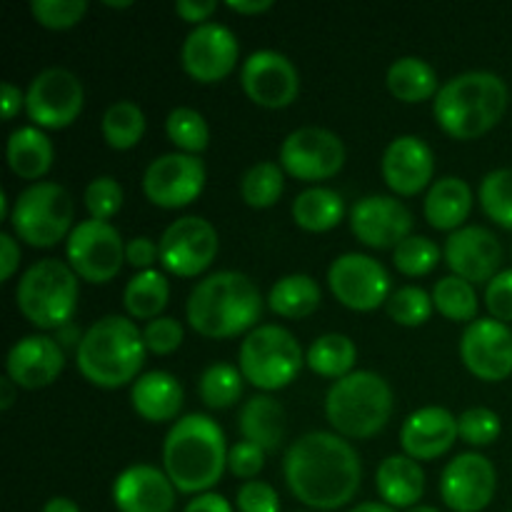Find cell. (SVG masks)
Returning a JSON list of instances; mask_svg holds the SVG:
<instances>
[{"mask_svg": "<svg viewBox=\"0 0 512 512\" xmlns=\"http://www.w3.org/2000/svg\"><path fill=\"white\" fill-rule=\"evenodd\" d=\"M283 473L300 503L313 510H338L358 493L363 465L358 450L343 435L313 430L290 445Z\"/></svg>", "mask_w": 512, "mask_h": 512, "instance_id": "1", "label": "cell"}, {"mask_svg": "<svg viewBox=\"0 0 512 512\" xmlns=\"http://www.w3.org/2000/svg\"><path fill=\"white\" fill-rule=\"evenodd\" d=\"M225 465V433L210 415H185L165 435L163 470L180 493L203 495L223 478Z\"/></svg>", "mask_w": 512, "mask_h": 512, "instance_id": "2", "label": "cell"}, {"mask_svg": "<svg viewBox=\"0 0 512 512\" xmlns=\"http://www.w3.org/2000/svg\"><path fill=\"white\" fill-rule=\"evenodd\" d=\"M185 313L195 333L205 338H233L258 323L263 298L248 275L220 270L195 285L185 303Z\"/></svg>", "mask_w": 512, "mask_h": 512, "instance_id": "3", "label": "cell"}, {"mask_svg": "<svg viewBox=\"0 0 512 512\" xmlns=\"http://www.w3.org/2000/svg\"><path fill=\"white\" fill-rule=\"evenodd\" d=\"M145 340L133 320L105 315L90 325L75 350L80 375L98 388H123L145 363Z\"/></svg>", "mask_w": 512, "mask_h": 512, "instance_id": "4", "label": "cell"}, {"mask_svg": "<svg viewBox=\"0 0 512 512\" xmlns=\"http://www.w3.org/2000/svg\"><path fill=\"white\" fill-rule=\"evenodd\" d=\"M508 108V85L488 70H468L450 78L433 100L440 128L458 140L488 133Z\"/></svg>", "mask_w": 512, "mask_h": 512, "instance_id": "5", "label": "cell"}, {"mask_svg": "<svg viewBox=\"0 0 512 512\" xmlns=\"http://www.w3.org/2000/svg\"><path fill=\"white\" fill-rule=\"evenodd\" d=\"M325 415L343 438H373L393 415V390L383 375L355 370L328 390Z\"/></svg>", "mask_w": 512, "mask_h": 512, "instance_id": "6", "label": "cell"}, {"mask_svg": "<svg viewBox=\"0 0 512 512\" xmlns=\"http://www.w3.org/2000/svg\"><path fill=\"white\" fill-rule=\"evenodd\" d=\"M78 275L68 263L45 258L30 265L18 280L15 300L35 328L60 330L78 308Z\"/></svg>", "mask_w": 512, "mask_h": 512, "instance_id": "7", "label": "cell"}, {"mask_svg": "<svg viewBox=\"0 0 512 512\" xmlns=\"http://www.w3.org/2000/svg\"><path fill=\"white\" fill-rule=\"evenodd\" d=\"M240 373L260 390H280L295 380L305 355L295 335L283 325H258L240 345Z\"/></svg>", "mask_w": 512, "mask_h": 512, "instance_id": "8", "label": "cell"}, {"mask_svg": "<svg viewBox=\"0 0 512 512\" xmlns=\"http://www.w3.org/2000/svg\"><path fill=\"white\" fill-rule=\"evenodd\" d=\"M73 215L75 205L68 190L58 183L40 180L18 193L10 225L13 233L33 248H53L75 228Z\"/></svg>", "mask_w": 512, "mask_h": 512, "instance_id": "9", "label": "cell"}, {"mask_svg": "<svg viewBox=\"0 0 512 512\" xmlns=\"http://www.w3.org/2000/svg\"><path fill=\"white\" fill-rule=\"evenodd\" d=\"M68 265L88 283H110L125 260V243L118 230L103 220H83L75 225L65 243Z\"/></svg>", "mask_w": 512, "mask_h": 512, "instance_id": "10", "label": "cell"}, {"mask_svg": "<svg viewBox=\"0 0 512 512\" xmlns=\"http://www.w3.org/2000/svg\"><path fill=\"white\" fill-rule=\"evenodd\" d=\"M85 103L83 83L68 68H45L30 80L25 110L38 128H68Z\"/></svg>", "mask_w": 512, "mask_h": 512, "instance_id": "11", "label": "cell"}, {"mask_svg": "<svg viewBox=\"0 0 512 512\" xmlns=\"http://www.w3.org/2000/svg\"><path fill=\"white\" fill-rule=\"evenodd\" d=\"M218 230L200 215H185L173 220L160 235V263L168 273L180 278H195L218 255Z\"/></svg>", "mask_w": 512, "mask_h": 512, "instance_id": "12", "label": "cell"}, {"mask_svg": "<svg viewBox=\"0 0 512 512\" xmlns=\"http://www.w3.org/2000/svg\"><path fill=\"white\" fill-rule=\"evenodd\" d=\"M345 165V145L328 128H298L280 145V168L298 180H325Z\"/></svg>", "mask_w": 512, "mask_h": 512, "instance_id": "13", "label": "cell"}, {"mask_svg": "<svg viewBox=\"0 0 512 512\" xmlns=\"http://www.w3.org/2000/svg\"><path fill=\"white\" fill-rule=\"evenodd\" d=\"M328 283L335 298L350 310H375L390 298V275L380 260L363 253H345L333 260Z\"/></svg>", "mask_w": 512, "mask_h": 512, "instance_id": "14", "label": "cell"}, {"mask_svg": "<svg viewBox=\"0 0 512 512\" xmlns=\"http://www.w3.org/2000/svg\"><path fill=\"white\" fill-rule=\"evenodd\" d=\"M205 188V165L198 155L165 153L145 168L143 193L160 208L190 205Z\"/></svg>", "mask_w": 512, "mask_h": 512, "instance_id": "15", "label": "cell"}, {"mask_svg": "<svg viewBox=\"0 0 512 512\" xmlns=\"http://www.w3.org/2000/svg\"><path fill=\"white\" fill-rule=\"evenodd\" d=\"M460 358L475 378L500 383L512 373V330L495 318H480L460 338Z\"/></svg>", "mask_w": 512, "mask_h": 512, "instance_id": "16", "label": "cell"}, {"mask_svg": "<svg viewBox=\"0 0 512 512\" xmlns=\"http://www.w3.org/2000/svg\"><path fill=\"white\" fill-rule=\"evenodd\" d=\"M498 488L495 465L480 453H460L440 475L443 503L455 512H480L493 503Z\"/></svg>", "mask_w": 512, "mask_h": 512, "instance_id": "17", "label": "cell"}, {"mask_svg": "<svg viewBox=\"0 0 512 512\" xmlns=\"http://www.w3.org/2000/svg\"><path fill=\"white\" fill-rule=\"evenodd\" d=\"M245 95L263 108H285L298 98L300 75L278 50H255L240 68Z\"/></svg>", "mask_w": 512, "mask_h": 512, "instance_id": "18", "label": "cell"}, {"mask_svg": "<svg viewBox=\"0 0 512 512\" xmlns=\"http://www.w3.org/2000/svg\"><path fill=\"white\" fill-rule=\"evenodd\" d=\"M180 63L190 78L200 83H215L238 63V38L233 30L220 23L195 25L183 40Z\"/></svg>", "mask_w": 512, "mask_h": 512, "instance_id": "19", "label": "cell"}, {"mask_svg": "<svg viewBox=\"0 0 512 512\" xmlns=\"http://www.w3.org/2000/svg\"><path fill=\"white\" fill-rule=\"evenodd\" d=\"M350 228L370 248H398L413 230V213L390 195L360 198L350 210Z\"/></svg>", "mask_w": 512, "mask_h": 512, "instance_id": "20", "label": "cell"}, {"mask_svg": "<svg viewBox=\"0 0 512 512\" xmlns=\"http://www.w3.org/2000/svg\"><path fill=\"white\" fill-rule=\"evenodd\" d=\"M445 260L458 278L468 283H490L500 273L503 245L483 225H463L445 240Z\"/></svg>", "mask_w": 512, "mask_h": 512, "instance_id": "21", "label": "cell"}, {"mask_svg": "<svg viewBox=\"0 0 512 512\" xmlns=\"http://www.w3.org/2000/svg\"><path fill=\"white\" fill-rule=\"evenodd\" d=\"M65 368V353L50 335H25L5 358V370L15 385L25 390L48 388Z\"/></svg>", "mask_w": 512, "mask_h": 512, "instance_id": "22", "label": "cell"}, {"mask_svg": "<svg viewBox=\"0 0 512 512\" xmlns=\"http://www.w3.org/2000/svg\"><path fill=\"white\" fill-rule=\"evenodd\" d=\"M113 503L120 512H170L175 508V485L155 465H130L115 478Z\"/></svg>", "mask_w": 512, "mask_h": 512, "instance_id": "23", "label": "cell"}, {"mask_svg": "<svg viewBox=\"0 0 512 512\" xmlns=\"http://www.w3.org/2000/svg\"><path fill=\"white\" fill-rule=\"evenodd\" d=\"M380 170L390 190L398 195H415L433 180V150L418 135H400L385 148Z\"/></svg>", "mask_w": 512, "mask_h": 512, "instance_id": "24", "label": "cell"}, {"mask_svg": "<svg viewBox=\"0 0 512 512\" xmlns=\"http://www.w3.org/2000/svg\"><path fill=\"white\" fill-rule=\"evenodd\" d=\"M458 418L450 410L428 405L415 410L400 428V445L413 460H435L458 440Z\"/></svg>", "mask_w": 512, "mask_h": 512, "instance_id": "25", "label": "cell"}, {"mask_svg": "<svg viewBox=\"0 0 512 512\" xmlns=\"http://www.w3.org/2000/svg\"><path fill=\"white\" fill-rule=\"evenodd\" d=\"M130 403L148 423H168L183 408V385L165 370H153L135 380Z\"/></svg>", "mask_w": 512, "mask_h": 512, "instance_id": "26", "label": "cell"}, {"mask_svg": "<svg viewBox=\"0 0 512 512\" xmlns=\"http://www.w3.org/2000/svg\"><path fill=\"white\" fill-rule=\"evenodd\" d=\"M375 488L390 508H415L425 493V473L410 455H390L375 473Z\"/></svg>", "mask_w": 512, "mask_h": 512, "instance_id": "27", "label": "cell"}, {"mask_svg": "<svg viewBox=\"0 0 512 512\" xmlns=\"http://www.w3.org/2000/svg\"><path fill=\"white\" fill-rule=\"evenodd\" d=\"M473 208V190L463 178L445 175L425 195V220L438 230H460Z\"/></svg>", "mask_w": 512, "mask_h": 512, "instance_id": "28", "label": "cell"}, {"mask_svg": "<svg viewBox=\"0 0 512 512\" xmlns=\"http://www.w3.org/2000/svg\"><path fill=\"white\" fill-rule=\"evenodd\" d=\"M238 428L248 443L265 453L278 450L285 440V408L268 393H258L245 400L238 415Z\"/></svg>", "mask_w": 512, "mask_h": 512, "instance_id": "29", "label": "cell"}, {"mask_svg": "<svg viewBox=\"0 0 512 512\" xmlns=\"http://www.w3.org/2000/svg\"><path fill=\"white\" fill-rule=\"evenodd\" d=\"M5 158L18 178L38 180L53 165V143L38 125H25L10 133Z\"/></svg>", "mask_w": 512, "mask_h": 512, "instance_id": "30", "label": "cell"}, {"mask_svg": "<svg viewBox=\"0 0 512 512\" xmlns=\"http://www.w3.org/2000/svg\"><path fill=\"white\" fill-rule=\"evenodd\" d=\"M388 88L403 103H420L438 95V75L433 65L415 55H403L388 68Z\"/></svg>", "mask_w": 512, "mask_h": 512, "instance_id": "31", "label": "cell"}, {"mask_svg": "<svg viewBox=\"0 0 512 512\" xmlns=\"http://www.w3.org/2000/svg\"><path fill=\"white\" fill-rule=\"evenodd\" d=\"M343 213L345 203L340 193L323 188V185L303 190L293 200V220L310 233H323V230L335 228L343 220Z\"/></svg>", "mask_w": 512, "mask_h": 512, "instance_id": "32", "label": "cell"}, {"mask_svg": "<svg viewBox=\"0 0 512 512\" xmlns=\"http://www.w3.org/2000/svg\"><path fill=\"white\" fill-rule=\"evenodd\" d=\"M320 300H323L320 285L305 273L285 275L270 288L268 295L273 313L283 315V318H308L318 310Z\"/></svg>", "mask_w": 512, "mask_h": 512, "instance_id": "33", "label": "cell"}, {"mask_svg": "<svg viewBox=\"0 0 512 512\" xmlns=\"http://www.w3.org/2000/svg\"><path fill=\"white\" fill-rule=\"evenodd\" d=\"M170 285L160 270H140L128 280L123 290V305L133 318L155 320L168 305Z\"/></svg>", "mask_w": 512, "mask_h": 512, "instance_id": "34", "label": "cell"}, {"mask_svg": "<svg viewBox=\"0 0 512 512\" xmlns=\"http://www.w3.org/2000/svg\"><path fill=\"white\" fill-rule=\"evenodd\" d=\"M355 358H358V348H355L353 340L343 333L320 335V338L313 340L308 353H305V363L310 365L313 373L335 380L353 373Z\"/></svg>", "mask_w": 512, "mask_h": 512, "instance_id": "35", "label": "cell"}, {"mask_svg": "<svg viewBox=\"0 0 512 512\" xmlns=\"http://www.w3.org/2000/svg\"><path fill=\"white\" fill-rule=\"evenodd\" d=\"M100 128H103V138L108 140L110 148L128 150L143 138L145 113L133 100H118L105 110Z\"/></svg>", "mask_w": 512, "mask_h": 512, "instance_id": "36", "label": "cell"}, {"mask_svg": "<svg viewBox=\"0 0 512 512\" xmlns=\"http://www.w3.org/2000/svg\"><path fill=\"white\" fill-rule=\"evenodd\" d=\"M433 305L453 323H473L478 315V293L473 283L458 278V275H445L433 288Z\"/></svg>", "mask_w": 512, "mask_h": 512, "instance_id": "37", "label": "cell"}, {"mask_svg": "<svg viewBox=\"0 0 512 512\" xmlns=\"http://www.w3.org/2000/svg\"><path fill=\"white\" fill-rule=\"evenodd\" d=\"M243 373L230 363H213L198 380V393L208 408H230L243 395Z\"/></svg>", "mask_w": 512, "mask_h": 512, "instance_id": "38", "label": "cell"}, {"mask_svg": "<svg viewBox=\"0 0 512 512\" xmlns=\"http://www.w3.org/2000/svg\"><path fill=\"white\" fill-rule=\"evenodd\" d=\"M285 188V175L278 163H255L253 168L245 170L243 180H240V195L250 208H270L280 200Z\"/></svg>", "mask_w": 512, "mask_h": 512, "instance_id": "39", "label": "cell"}, {"mask_svg": "<svg viewBox=\"0 0 512 512\" xmlns=\"http://www.w3.org/2000/svg\"><path fill=\"white\" fill-rule=\"evenodd\" d=\"M165 133L180 153L188 155L203 153L210 143V128L205 118L198 110L185 108V105L170 110L168 118H165Z\"/></svg>", "mask_w": 512, "mask_h": 512, "instance_id": "40", "label": "cell"}, {"mask_svg": "<svg viewBox=\"0 0 512 512\" xmlns=\"http://www.w3.org/2000/svg\"><path fill=\"white\" fill-rule=\"evenodd\" d=\"M480 205L500 228L512 230V168L490 170L480 183Z\"/></svg>", "mask_w": 512, "mask_h": 512, "instance_id": "41", "label": "cell"}, {"mask_svg": "<svg viewBox=\"0 0 512 512\" xmlns=\"http://www.w3.org/2000/svg\"><path fill=\"white\" fill-rule=\"evenodd\" d=\"M388 308V315L398 325H408V328H415V325H423L425 320L433 315V295L425 293L418 285H405V288L395 290L393 295L385 303Z\"/></svg>", "mask_w": 512, "mask_h": 512, "instance_id": "42", "label": "cell"}, {"mask_svg": "<svg viewBox=\"0 0 512 512\" xmlns=\"http://www.w3.org/2000/svg\"><path fill=\"white\" fill-rule=\"evenodd\" d=\"M393 260L400 273L415 278V275L430 273L440 263V248L425 235H410L395 248Z\"/></svg>", "mask_w": 512, "mask_h": 512, "instance_id": "43", "label": "cell"}, {"mask_svg": "<svg viewBox=\"0 0 512 512\" xmlns=\"http://www.w3.org/2000/svg\"><path fill=\"white\" fill-rule=\"evenodd\" d=\"M85 210L90 213L93 220H103L108 223L120 208H123V188L115 178L110 175H100V178L90 180L88 188L83 193Z\"/></svg>", "mask_w": 512, "mask_h": 512, "instance_id": "44", "label": "cell"}, {"mask_svg": "<svg viewBox=\"0 0 512 512\" xmlns=\"http://www.w3.org/2000/svg\"><path fill=\"white\" fill-rule=\"evenodd\" d=\"M30 13L45 28L65 30L83 20V15L88 13V3L85 0H33Z\"/></svg>", "mask_w": 512, "mask_h": 512, "instance_id": "45", "label": "cell"}, {"mask_svg": "<svg viewBox=\"0 0 512 512\" xmlns=\"http://www.w3.org/2000/svg\"><path fill=\"white\" fill-rule=\"evenodd\" d=\"M458 430L465 443L483 448V445H490L498 440L503 425H500V418L495 410L470 408L458 418Z\"/></svg>", "mask_w": 512, "mask_h": 512, "instance_id": "46", "label": "cell"}, {"mask_svg": "<svg viewBox=\"0 0 512 512\" xmlns=\"http://www.w3.org/2000/svg\"><path fill=\"white\" fill-rule=\"evenodd\" d=\"M183 335V325L175 318H168V315H160V318L150 320L143 328L145 348L155 355H168L173 350H178L180 343H183Z\"/></svg>", "mask_w": 512, "mask_h": 512, "instance_id": "47", "label": "cell"}, {"mask_svg": "<svg viewBox=\"0 0 512 512\" xmlns=\"http://www.w3.org/2000/svg\"><path fill=\"white\" fill-rule=\"evenodd\" d=\"M240 512H280V498L273 485L263 480H245L238 490Z\"/></svg>", "mask_w": 512, "mask_h": 512, "instance_id": "48", "label": "cell"}, {"mask_svg": "<svg viewBox=\"0 0 512 512\" xmlns=\"http://www.w3.org/2000/svg\"><path fill=\"white\" fill-rule=\"evenodd\" d=\"M485 305L500 323H512V268L500 270L485 290Z\"/></svg>", "mask_w": 512, "mask_h": 512, "instance_id": "49", "label": "cell"}, {"mask_svg": "<svg viewBox=\"0 0 512 512\" xmlns=\"http://www.w3.org/2000/svg\"><path fill=\"white\" fill-rule=\"evenodd\" d=\"M263 465H265V450L258 448V445L248 443V440L235 443L233 448L228 450V468L233 470V475H238V478L253 480L255 475L263 470Z\"/></svg>", "mask_w": 512, "mask_h": 512, "instance_id": "50", "label": "cell"}, {"mask_svg": "<svg viewBox=\"0 0 512 512\" xmlns=\"http://www.w3.org/2000/svg\"><path fill=\"white\" fill-rule=\"evenodd\" d=\"M160 258V245L148 235H138V238L125 243V260L133 265L135 270H153V263Z\"/></svg>", "mask_w": 512, "mask_h": 512, "instance_id": "51", "label": "cell"}, {"mask_svg": "<svg viewBox=\"0 0 512 512\" xmlns=\"http://www.w3.org/2000/svg\"><path fill=\"white\" fill-rule=\"evenodd\" d=\"M215 8H218L215 0H178V3H175V13H178L180 18L198 25H203V20H208L210 15L215 13Z\"/></svg>", "mask_w": 512, "mask_h": 512, "instance_id": "52", "label": "cell"}, {"mask_svg": "<svg viewBox=\"0 0 512 512\" xmlns=\"http://www.w3.org/2000/svg\"><path fill=\"white\" fill-rule=\"evenodd\" d=\"M20 265V245L10 233H0V278L10 280Z\"/></svg>", "mask_w": 512, "mask_h": 512, "instance_id": "53", "label": "cell"}, {"mask_svg": "<svg viewBox=\"0 0 512 512\" xmlns=\"http://www.w3.org/2000/svg\"><path fill=\"white\" fill-rule=\"evenodd\" d=\"M0 105H3V118L13 120L15 115H18V110L25 105V93L18 85L5 80V83L0 85Z\"/></svg>", "mask_w": 512, "mask_h": 512, "instance_id": "54", "label": "cell"}, {"mask_svg": "<svg viewBox=\"0 0 512 512\" xmlns=\"http://www.w3.org/2000/svg\"><path fill=\"white\" fill-rule=\"evenodd\" d=\"M183 512H233L228 500L218 493H203L195 495L188 505H185Z\"/></svg>", "mask_w": 512, "mask_h": 512, "instance_id": "55", "label": "cell"}, {"mask_svg": "<svg viewBox=\"0 0 512 512\" xmlns=\"http://www.w3.org/2000/svg\"><path fill=\"white\" fill-rule=\"evenodd\" d=\"M228 8L243 15H258L273 8V0H230Z\"/></svg>", "mask_w": 512, "mask_h": 512, "instance_id": "56", "label": "cell"}, {"mask_svg": "<svg viewBox=\"0 0 512 512\" xmlns=\"http://www.w3.org/2000/svg\"><path fill=\"white\" fill-rule=\"evenodd\" d=\"M40 512H80L78 503L70 498H50Z\"/></svg>", "mask_w": 512, "mask_h": 512, "instance_id": "57", "label": "cell"}, {"mask_svg": "<svg viewBox=\"0 0 512 512\" xmlns=\"http://www.w3.org/2000/svg\"><path fill=\"white\" fill-rule=\"evenodd\" d=\"M15 403V383L5 375L0 378V410H10V405Z\"/></svg>", "mask_w": 512, "mask_h": 512, "instance_id": "58", "label": "cell"}, {"mask_svg": "<svg viewBox=\"0 0 512 512\" xmlns=\"http://www.w3.org/2000/svg\"><path fill=\"white\" fill-rule=\"evenodd\" d=\"M350 512H395V508H390V505L385 503H360Z\"/></svg>", "mask_w": 512, "mask_h": 512, "instance_id": "59", "label": "cell"}, {"mask_svg": "<svg viewBox=\"0 0 512 512\" xmlns=\"http://www.w3.org/2000/svg\"><path fill=\"white\" fill-rule=\"evenodd\" d=\"M10 213H13V210L8 208V195L0 193V218L10 220Z\"/></svg>", "mask_w": 512, "mask_h": 512, "instance_id": "60", "label": "cell"}, {"mask_svg": "<svg viewBox=\"0 0 512 512\" xmlns=\"http://www.w3.org/2000/svg\"><path fill=\"white\" fill-rule=\"evenodd\" d=\"M105 5H108V8H130V5H133V0H105Z\"/></svg>", "mask_w": 512, "mask_h": 512, "instance_id": "61", "label": "cell"}, {"mask_svg": "<svg viewBox=\"0 0 512 512\" xmlns=\"http://www.w3.org/2000/svg\"><path fill=\"white\" fill-rule=\"evenodd\" d=\"M408 512H440V510L433 508V505H415V508H410Z\"/></svg>", "mask_w": 512, "mask_h": 512, "instance_id": "62", "label": "cell"}]
</instances>
